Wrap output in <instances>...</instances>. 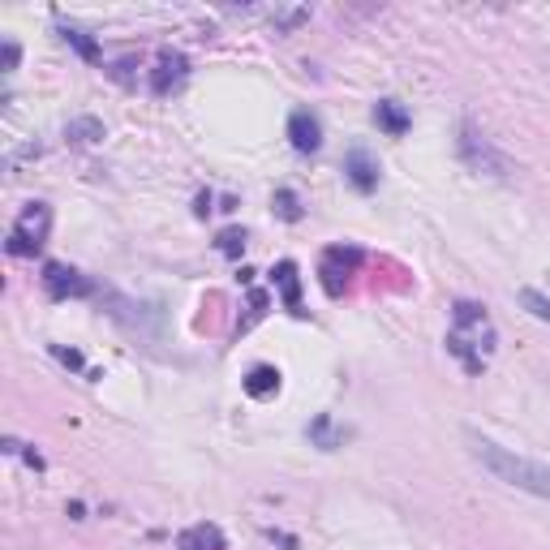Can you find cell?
Instances as JSON below:
<instances>
[{"label": "cell", "mask_w": 550, "mask_h": 550, "mask_svg": "<svg viewBox=\"0 0 550 550\" xmlns=\"http://www.w3.org/2000/svg\"><path fill=\"white\" fill-rule=\"evenodd\" d=\"M301 22H310V9L306 5H288V9H271V26H275V35H288V31H297Z\"/></svg>", "instance_id": "obj_15"}, {"label": "cell", "mask_w": 550, "mask_h": 550, "mask_svg": "<svg viewBox=\"0 0 550 550\" xmlns=\"http://www.w3.org/2000/svg\"><path fill=\"white\" fill-rule=\"evenodd\" d=\"M220 250H224L228 258H237V254L245 250V233H241V228H228V233H220Z\"/></svg>", "instance_id": "obj_20"}, {"label": "cell", "mask_w": 550, "mask_h": 550, "mask_svg": "<svg viewBox=\"0 0 550 550\" xmlns=\"http://www.w3.org/2000/svg\"><path fill=\"white\" fill-rule=\"evenodd\" d=\"M310 439H314L318 447H327V452H331V447H340V443H344V430H340V426H336V422H331V417L323 413V417H314Z\"/></svg>", "instance_id": "obj_16"}, {"label": "cell", "mask_w": 550, "mask_h": 550, "mask_svg": "<svg viewBox=\"0 0 550 550\" xmlns=\"http://www.w3.org/2000/svg\"><path fill=\"white\" fill-rule=\"evenodd\" d=\"M374 125H379L387 138H404L413 117H409V108H404L400 99H379V104H374Z\"/></svg>", "instance_id": "obj_10"}, {"label": "cell", "mask_w": 550, "mask_h": 550, "mask_svg": "<svg viewBox=\"0 0 550 550\" xmlns=\"http://www.w3.org/2000/svg\"><path fill=\"white\" fill-rule=\"evenodd\" d=\"M275 211H280L288 224L301 220V202H297V194H293V190H280V194H275Z\"/></svg>", "instance_id": "obj_19"}, {"label": "cell", "mask_w": 550, "mask_h": 550, "mask_svg": "<svg viewBox=\"0 0 550 550\" xmlns=\"http://www.w3.org/2000/svg\"><path fill=\"white\" fill-rule=\"evenodd\" d=\"M61 35H65V43L74 48L82 61H99V43L86 35V31H78V26H61Z\"/></svg>", "instance_id": "obj_17"}, {"label": "cell", "mask_w": 550, "mask_h": 550, "mask_svg": "<svg viewBox=\"0 0 550 550\" xmlns=\"http://www.w3.org/2000/svg\"><path fill=\"white\" fill-rule=\"evenodd\" d=\"M13 69H18V43L5 39V74H13Z\"/></svg>", "instance_id": "obj_21"}, {"label": "cell", "mask_w": 550, "mask_h": 550, "mask_svg": "<svg viewBox=\"0 0 550 550\" xmlns=\"http://www.w3.org/2000/svg\"><path fill=\"white\" fill-rule=\"evenodd\" d=\"M288 142H293V151L314 155L323 147V121H318L310 108H297L293 117H288Z\"/></svg>", "instance_id": "obj_8"}, {"label": "cell", "mask_w": 550, "mask_h": 550, "mask_svg": "<svg viewBox=\"0 0 550 550\" xmlns=\"http://www.w3.org/2000/svg\"><path fill=\"white\" fill-rule=\"evenodd\" d=\"M48 228H52V207H48V202H26L22 215H18V220H13V228H9L5 250H9L13 258L39 254V245L48 241Z\"/></svg>", "instance_id": "obj_4"}, {"label": "cell", "mask_w": 550, "mask_h": 550, "mask_svg": "<svg viewBox=\"0 0 550 550\" xmlns=\"http://www.w3.org/2000/svg\"><path fill=\"white\" fill-rule=\"evenodd\" d=\"M185 78H190V61H185L181 52H159V61L151 69V91L155 95H172L181 91Z\"/></svg>", "instance_id": "obj_7"}, {"label": "cell", "mask_w": 550, "mask_h": 550, "mask_svg": "<svg viewBox=\"0 0 550 550\" xmlns=\"http://www.w3.org/2000/svg\"><path fill=\"white\" fill-rule=\"evenodd\" d=\"M520 306H525L533 318H542V323H550V297H542L538 288H520Z\"/></svg>", "instance_id": "obj_18"}, {"label": "cell", "mask_w": 550, "mask_h": 550, "mask_svg": "<svg viewBox=\"0 0 550 550\" xmlns=\"http://www.w3.org/2000/svg\"><path fill=\"white\" fill-rule=\"evenodd\" d=\"M495 323H490L486 306H477V301H456L452 306V331H447V353L460 357V366L469 374H482L490 353H495Z\"/></svg>", "instance_id": "obj_2"}, {"label": "cell", "mask_w": 550, "mask_h": 550, "mask_svg": "<svg viewBox=\"0 0 550 550\" xmlns=\"http://www.w3.org/2000/svg\"><path fill=\"white\" fill-rule=\"evenodd\" d=\"M65 138L74 142V147H95V142H104V121L99 117H74L65 125Z\"/></svg>", "instance_id": "obj_14"}, {"label": "cell", "mask_w": 550, "mask_h": 550, "mask_svg": "<svg viewBox=\"0 0 550 550\" xmlns=\"http://www.w3.org/2000/svg\"><path fill=\"white\" fill-rule=\"evenodd\" d=\"M271 275H275V288H280L284 306L293 310V314H301V275H297V263H280Z\"/></svg>", "instance_id": "obj_11"}, {"label": "cell", "mask_w": 550, "mask_h": 550, "mask_svg": "<svg viewBox=\"0 0 550 550\" xmlns=\"http://www.w3.org/2000/svg\"><path fill=\"white\" fill-rule=\"evenodd\" d=\"M43 288H48V297H52V301H65V297H91V293H95V284L86 280L82 271L65 267V263H48V267H43Z\"/></svg>", "instance_id": "obj_6"}, {"label": "cell", "mask_w": 550, "mask_h": 550, "mask_svg": "<svg viewBox=\"0 0 550 550\" xmlns=\"http://www.w3.org/2000/svg\"><path fill=\"white\" fill-rule=\"evenodd\" d=\"M275 392H280V370H275V366H254L250 374H245V396L267 400Z\"/></svg>", "instance_id": "obj_12"}, {"label": "cell", "mask_w": 550, "mask_h": 550, "mask_svg": "<svg viewBox=\"0 0 550 550\" xmlns=\"http://www.w3.org/2000/svg\"><path fill=\"white\" fill-rule=\"evenodd\" d=\"M56 357H61V361H65V366H74V370L82 366V357H78V353H65V349H56Z\"/></svg>", "instance_id": "obj_23"}, {"label": "cell", "mask_w": 550, "mask_h": 550, "mask_svg": "<svg viewBox=\"0 0 550 550\" xmlns=\"http://www.w3.org/2000/svg\"><path fill=\"white\" fill-rule=\"evenodd\" d=\"M344 177L353 181L357 194H374L379 190V159H374L366 147H353L344 155Z\"/></svg>", "instance_id": "obj_9"}, {"label": "cell", "mask_w": 550, "mask_h": 550, "mask_svg": "<svg viewBox=\"0 0 550 550\" xmlns=\"http://www.w3.org/2000/svg\"><path fill=\"white\" fill-rule=\"evenodd\" d=\"M465 443H469V456L490 477H499L503 486L525 490V495H538V499H550V465H546V460L520 456V452H512V447L486 439V434H477V430H465Z\"/></svg>", "instance_id": "obj_1"}, {"label": "cell", "mask_w": 550, "mask_h": 550, "mask_svg": "<svg viewBox=\"0 0 550 550\" xmlns=\"http://www.w3.org/2000/svg\"><path fill=\"white\" fill-rule=\"evenodd\" d=\"M357 263H361V250H353V245H331V250H323L318 275H323L327 297H340L344 293V284H349V275L357 271Z\"/></svg>", "instance_id": "obj_5"}, {"label": "cell", "mask_w": 550, "mask_h": 550, "mask_svg": "<svg viewBox=\"0 0 550 550\" xmlns=\"http://www.w3.org/2000/svg\"><path fill=\"white\" fill-rule=\"evenodd\" d=\"M5 452H9V456H22V443H18V439H5ZM31 465H35V469H43V460H39V456H31Z\"/></svg>", "instance_id": "obj_22"}, {"label": "cell", "mask_w": 550, "mask_h": 550, "mask_svg": "<svg viewBox=\"0 0 550 550\" xmlns=\"http://www.w3.org/2000/svg\"><path fill=\"white\" fill-rule=\"evenodd\" d=\"M456 147H460V159H465V164H469L473 172H482V177H499V181H508V177H512V159L503 155L486 134H477V129H473L469 121L460 125Z\"/></svg>", "instance_id": "obj_3"}, {"label": "cell", "mask_w": 550, "mask_h": 550, "mask_svg": "<svg viewBox=\"0 0 550 550\" xmlns=\"http://www.w3.org/2000/svg\"><path fill=\"white\" fill-rule=\"evenodd\" d=\"M177 550H224V533L215 525H194L177 538Z\"/></svg>", "instance_id": "obj_13"}]
</instances>
